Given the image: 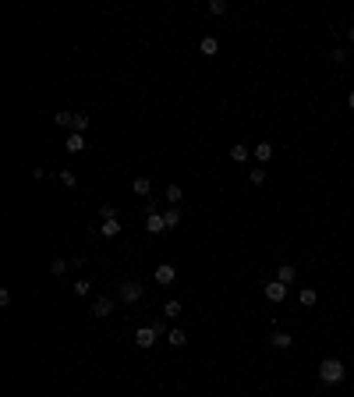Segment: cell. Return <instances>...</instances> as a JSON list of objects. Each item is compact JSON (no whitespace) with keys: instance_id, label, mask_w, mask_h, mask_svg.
Masks as SVG:
<instances>
[{"instance_id":"cell-27","label":"cell","mask_w":354,"mask_h":397,"mask_svg":"<svg viewBox=\"0 0 354 397\" xmlns=\"http://www.w3.org/2000/svg\"><path fill=\"white\" fill-rule=\"evenodd\" d=\"M53 121H57V124H71L74 114H71V110H61V114H53Z\"/></svg>"},{"instance_id":"cell-21","label":"cell","mask_w":354,"mask_h":397,"mask_svg":"<svg viewBox=\"0 0 354 397\" xmlns=\"http://www.w3.org/2000/svg\"><path fill=\"white\" fill-rule=\"evenodd\" d=\"M71 128H74V131L81 135V131L89 128V114H74V121H71Z\"/></svg>"},{"instance_id":"cell-24","label":"cell","mask_w":354,"mask_h":397,"mask_svg":"<svg viewBox=\"0 0 354 397\" xmlns=\"http://www.w3.org/2000/svg\"><path fill=\"white\" fill-rule=\"evenodd\" d=\"M61 181H64L68 188H78V174H74V170H61Z\"/></svg>"},{"instance_id":"cell-17","label":"cell","mask_w":354,"mask_h":397,"mask_svg":"<svg viewBox=\"0 0 354 397\" xmlns=\"http://www.w3.org/2000/svg\"><path fill=\"white\" fill-rule=\"evenodd\" d=\"M163 224H167V231H174V227L181 224V213H177V209H167V213H163Z\"/></svg>"},{"instance_id":"cell-1","label":"cell","mask_w":354,"mask_h":397,"mask_svg":"<svg viewBox=\"0 0 354 397\" xmlns=\"http://www.w3.org/2000/svg\"><path fill=\"white\" fill-rule=\"evenodd\" d=\"M344 376H347V369H344L340 358H322V362H319V380H322V383L337 387V383H344Z\"/></svg>"},{"instance_id":"cell-28","label":"cell","mask_w":354,"mask_h":397,"mask_svg":"<svg viewBox=\"0 0 354 397\" xmlns=\"http://www.w3.org/2000/svg\"><path fill=\"white\" fill-rule=\"evenodd\" d=\"M248 177H252V184H262V181H266V170H252Z\"/></svg>"},{"instance_id":"cell-26","label":"cell","mask_w":354,"mask_h":397,"mask_svg":"<svg viewBox=\"0 0 354 397\" xmlns=\"http://www.w3.org/2000/svg\"><path fill=\"white\" fill-rule=\"evenodd\" d=\"M50 270H53L57 277H61V273H68V259H53V262H50Z\"/></svg>"},{"instance_id":"cell-8","label":"cell","mask_w":354,"mask_h":397,"mask_svg":"<svg viewBox=\"0 0 354 397\" xmlns=\"http://www.w3.org/2000/svg\"><path fill=\"white\" fill-rule=\"evenodd\" d=\"M294 277H297V270H294L290 262H283L280 270H277V284H283V287H287V284H294Z\"/></svg>"},{"instance_id":"cell-6","label":"cell","mask_w":354,"mask_h":397,"mask_svg":"<svg viewBox=\"0 0 354 397\" xmlns=\"http://www.w3.org/2000/svg\"><path fill=\"white\" fill-rule=\"evenodd\" d=\"M110 312H114V302H110V298H96V302H92V316L96 319H106Z\"/></svg>"},{"instance_id":"cell-10","label":"cell","mask_w":354,"mask_h":397,"mask_svg":"<svg viewBox=\"0 0 354 397\" xmlns=\"http://www.w3.org/2000/svg\"><path fill=\"white\" fill-rule=\"evenodd\" d=\"M269 344H273V348H280V351H287V348L294 344V337H290V333H283V330H277V333L269 337Z\"/></svg>"},{"instance_id":"cell-3","label":"cell","mask_w":354,"mask_h":397,"mask_svg":"<svg viewBox=\"0 0 354 397\" xmlns=\"http://www.w3.org/2000/svg\"><path fill=\"white\" fill-rule=\"evenodd\" d=\"M152 280H156V284H163V287H170V284L177 280V270H174L170 262H159V266H156V273H152Z\"/></svg>"},{"instance_id":"cell-14","label":"cell","mask_w":354,"mask_h":397,"mask_svg":"<svg viewBox=\"0 0 354 397\" xmlns=\"http://www.w3.org/2000/svg\"><path fill=\"white\" fill-rule=\"evenodd\" d=\"M99 234H106V238H117V234H121V220H103Z\"/></svg>"},{"instance_id":"cell-18","label":"cell","mask_w":354,"mask_h":397,"mask_svg":"<svg viewBox=\"0 0 354 397\" xmlns=\"http://www.w3.org/2000/svg\"><path fill=\"white\" fill-rule=\"evenodd\" d=\"M181 316V302H167L163 305V319H177Z\"/></svg>"},{"instance_id":"cell-16","label":"cell","mask_w":354,"mask_h":397,"mask_svg":"<svg viewBox=\"0 0 354 397\" xmlns=\"http://www.w3.org/2000/svg\"><path fill=\"white\" fill-rule=\"evenodd\" d=\"M181 199H184V192H181V184H170V188H167V202H170V206H177Z\"/></svg>"},{"instance_id":"cell-22","label":"cell","mask_w":354,"mask_h":397,"mask_svg":"<svg viewBox=\"0 0 354 397\" xmlns=\"http://www.w3.org/2000/svg\"><path fill=\"white\" fill-rule=\"evenodd\" d=\"M71 291H74V298H85V295L92 291V284H89V280H78V284H71Z\"/></svg>"},{"instance_id":"cell-4","label":"cell","mask_w":354,"mask_h":397,"mask_svg":"<svg viewBox=\"0 0 354 397\" xmlns=\"http://www.w3.org/2000/svg\"><path fill=\"white\" fill-rule=\"evenodd\" d=\"M142 298V284H135V280H128V284H121V302H128V305H135Z\"/></svg>"},{"instance_id":"cell-5","label":"cell","mask_w":354,"mask_h":397,"mask_svg":"<svg viewBox=\"0 0 354 397\" xmlns=\"http://www.w3.org/2000/svg\"><path fill=\"white\" fill-rule=\"evenodd\" d=\"M145 231H149V234H163V231H167L163 213H145Z\"/></svg>"},{"instance_id":"cell-12","label":"cell","mask_w":354,"mask_h":397,"mask_svg":"<svg viewBox=\"0 0 354 397\" xmlns=\"http://www.w3.org/2000/svg\"><path fill=\"white\" fill-rule=\"evenodd\" d=\"M199 50H202L206 57H212V54H220V39H216V36H206V39L199 43Z\"/></svg>"},{"instance_id":"cell-29","label":"cell","mask_w":354,"mask_h":397,"mask_svg":"<svg viewBox=\"0 0 354 397\" xmlns=\"http://www.w3.org/2000/svg\"><path fill=\"white\" fill-rule=\"evenodd\" d=\"M347 107H351V110H354V92H351V96H347Z\"/></svg>"},{"instance_id":"cell-9","label":"cell","mask_w":354,"mask_h":397,"mask_svg":"<svg viewBox=\"0 0 354 397\" xmlns=\"http://www.w3.org/2000/svg\"><path fill=\"white\" fill-rule=\"evenodd\" d=\"M262 291H266V298H269V302H283V298H287V287L277 284V280H273V284H266Z\"/></svg>"},{"instance_id":"cell-2","label":"cell","mask_w":354,"mask_h":397,"mask_svg":"<svg viewBox=\"0 0 354 397\" xmlns=\"http://www.w3.org/2000/svg\"><path fill=\"white\" fill-rule=\"evenodd\" d=\"M156 340H159V330H156V326H139V330H135V344L145 348V351H149Z\"/></svg>"},{"instance_id":"cell-11","label":"cell","mask_w":354,"mask_h":397,"mask_svg":"<svg viewBox=\"0 0 354 397\" xmlns=\"http://www.w3.org/2000/svg\"><path fill=\"white\" fill-rule=\"evenodd\" d=\"M252 153H255V160H259V163H266V160H273V142H259Z\"/></svg>"},{"instance_id":"cell-23","label":"cell","mask_w":354,"mask_h":397,"mask_svg":"<svg viewBox=\"0 0 354 397\" xmlns=\"http://www.w3.org/2000/svg\"><path fill=\"white\" fill-rule=\"evenodd\" d=\"M206 11H209V14H227V0H209Z\"/></svg>"},{"instance_id":"cell-20","label":"cell","mask_w":354,"mask_h":397,"mask_svg":"<svg viewBox=\"0 0 354 397\" xmlns=\"http://www.w3.org/2000/svg\"><path fill=\"white\" fill-rule=\"evenodd\" d=\"M131 188H135V195H149L152 181H149V177H135V184H131Z\"/></svg>"},{"instance_id":"cell-15","label":"cell","mask_w":354,"mask_h":397,"mask_svg":"<svg viewBox=\"0 0 354 397\" xmlns=\"http://www.w3.org/2000/svg\"><path fill=\"white\" fill-rule=\"evenodd\" d=\"M297 302H301V305H305V309H312V305H315V302H319V295H315V291H312V287H301V295H297Z\"/></svg>"},{"instance_id":"cell-7","label":"cell","mask_w":354,"mask_h":397,"mask_svg":"<svg viewBox=\"0 0 354 397\" xmlns=\"http://www.w3.org/2000/svg\"><path fill=\"white\" fill-rule=\"evenodd\" d=\"M64 149H68V153H81V149H85V135L71 131L68 139H64Z\"/></svg>"},{"instance_id":"cell-13","label":"cell","mask_w":354,"mask_h":397,"mask_svg":"<svg viewBox=\"0 0 354 397\" xmlns=\"http://www.w3.org/2000/svg\"><path fill=\"white\" fill-rule=\"evenodd\" d=\"M167 344H170V348H184V344H188V333H184V330H170V333H167Z\"/></svg>"},{"instance_id":"cell-19","label":"cell","mask_w":354,"mask_h":397,"mask_svg":"<svg viewBox=\"0 0 354 397\" xmlns=\"http://www.w3.org/2000/svg\"><path fill=\"white\" fill-rule=\"evenodd\" d=\"M230 160H234V163H244V160H248V146H241V142H237V146L230 149Z\"/></svg>"},{"instance_id":"cell-25","label":"cell","mask_w":354,"mask_h":397,"mask_svg":"<svg viewBox=\"0 0 354 397\" xmlns=\"http://www.w3.org/2000/svg\"><path fill=\"white\" fill-rule=\"evenodd\" d=\"M99 217H103V220H117V206H110V202H106V206L99 209Z\"/></svg>"},{"instance_id":"cell-30","label":"cell","mask_w":354,"mask_h":397,"mask_svg":"<svg viewBox=\"0 0 354 397\" xmlns=\"http://www.w3.org/2000/svg\"><path fill=\"white\" fill-rule=\"evenodd\" d=\"M347 39H351V43H354V25H351V29H347Z\"/></svg>"}]
</instances>
